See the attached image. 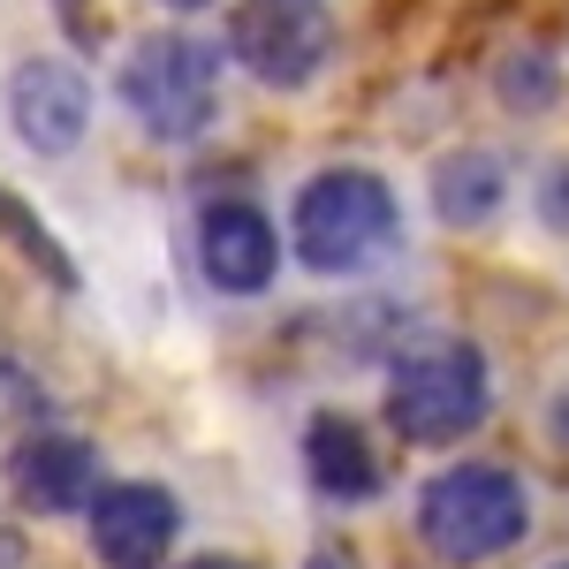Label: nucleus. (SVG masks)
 Instances as JSON below:
<instances>
[{
    "label": "nucleus",
    "instance_id": "f257e3e1",
    "mask_svg": "<svg viewBox=\"0 0 569 569\" xmlns=\"http://www.w3.org/2000/svg\"><path fill=\"white\" fill-rule=\"evenodd\" d=\"M395 243H402V206L388 176L372 168H319L289 206V251L305 273L350 281V273H372Z\"/></svg>",
    "mask_w": 569,
    "mask_h": 569
},
{
    "label": "nucleus",
    "instance_id": "f03ea898",
    "mask_svg": "<svg viewBox=\"0 0 569 569\" xmlns=\"http://www.w3.org/2000/svg\"><path fill=\"white\" fill-rule=\"evenodd\" d=\"M388 426L410 448H448V440L479 433L486 410H493V372H486V350L479 342H418L388 365Z\"/></svg>",
    "mask_w": 569,
    "mask_h": 569
},
{
    "label": "nucleus",
    "instance_id": "7ed1b4c3",
    "mask_svg": "<svg viewBox=\"0 0 569 569\" xmlns=\"http://www.w3.org/2000/svg\"><path fill=\"white\" fill-rule=\"evenodd\" d=\"M114 91L137 114V130L160 144H198L220 114V46L190 31H152L122 53Z\"/></svg>",
    "mask_w": 569,
    "mask_h": 569
},
{
    "label": "nucleus",
    "instance_id": "20e7f679",
    "mask_svg": "<svg viewBox=\"0 0 569 569\" xmlns=\"http://www.w3.org/2000/svg\"><path fill=\"white\" fill-rule=\"evenodd\" d=\"M531 531V493L509 463H448L418 493V539L440 562H493L525 547Z\"/></svg>",
    "mask_w": 569,
    "mask_h": 569
},
{
    "label": "nucleus",
    "instance_id": "39448f33",
    "mask_svg": "<svg viewBox=\"0 0 569 569\" xmlns=\"http://www.w3.org/2000/svg\"><path fill=\"white\" fill-rule=\"evenodd\" d=\"M228 46L266 91H305L335 53V16L327 0H243L228 23Z\"/></svg>",
    "mask_w": 569,
    "mask_h": 569
},
{
    "label": "nucleus",
    "instance_id": "423d86ee",
    "mask_svg": "<svg viewBox=\"0 0 569 569\" xmlns=\"http://www.w3.org/2000/svg\"><path fill=\"white\" fill-rule=\"evenodd\" d=\"M91 555L99 569H160L176 555L182 501L160 479H114L91 493Z\"/></svg>",
    "mask_w": 569,
    "mask_h": 569
},
{
    "label": "nucleus",
    "instance_id": "0eeeda50",
    "mask_svg": "<svg viewBox=\"0 0 569 569\" xmlns=\"http://www.w3.org/2000/svg\"><path fill=\"white\" fill-rule=\"evenodd\" d=\"M8 122L39 160H69L91 130V77L61 53H31L8 77Z\"/></svg>",
    "mask_w": 569,
    "mask_h": 569
},
{
    "label": "nucleus",
    "instance_id": "6e6552de",
    "mask_svg": "<svg viewBox=\"0 0 569 569\" xmlns=\"http://www.w3.org/2000/svg\"><path fill=\"white\" fill-rule=\"evenodd\" d=\"M198 266H206V281H213L220 297H266L273 273H281V236H273L266 206L213 198L198 213Z\"/></svg>",
    "mask_w": 569,
    "mask_h": 569
},
{
    "label": "nucleus",
    "instance_id": "1a4fd4ad",
    "mask_svg": "<svg viewBox=\"0 0 569 569\" xmlns=\"http://www.w3.org/2000/svg\"><path fill=\"white\" fill-rule=\"evenodd\" d=\"M8 486L39 517H77V509H91V493H99V448L84 433H31L8 456Z\"/></svg>",
    "mask_w": 569,
    "mask_h": 569
},
{
    "label": "nucleus",
    "instance_id": "9d476101",
    "mask_svg": "<svg viewBox=\"0 0 569 569\" xmlns=\"http://www.w3.org/2000/svg\"><path fill=\"white\" fill-rule=\"evenodd\" d=\"M305 471L327 501H372L380 493V456L350 410H319L305 426Z\"/></svg>",
    "mask_w": 569,
    "mask_h": 569
},
{
    "label": "nucleus",
    "instance_id": "9b49d317",
    "mask_svg": "<svg viewBox=\"0 0 569 569\" xmlns=\"http://www.w3.org/2000/svg\"><path fill=\"white\" fill-rule=\"evenodd\" d=\"M509 206V160L486 144H456L433 160V213L440 228H493Z\"/></svg>",
    "mask_w": 569,
    "mask_h": 569
},
{
    "label": "nucleus",
    "instance_id": "f8f14e48",
    "mask_svg": "<svg viewBox=\"0 0 569 569\" xmlns=\"http://www.w3.org/2000/svg\"><path fill=\"white\" fill-rule=\"evenodd\" d=\"M493 99H501L509 114H547V107L562 99V61H555L547 46H509V53L493 61Z\"/></svg>",
    "mask_w": 569,
    "mask_h": 569
},
{
    "label": "nucleus",
    "instance_id": "ddd939ff",
    "mask_svg": "<svg viewBox=\"0 0 569 569\" xmlns=\"http://www.w3.org/2000/svg\"><path fill=\"white\" fill-rule=\"evenodd\" d=\"M0 228L23 243V259H39L46 273L61 281V289H77V266H69V251H61V243L46 236V220H31V213H23V198H8V190H0Z\"/></svg>",
    "mask_w": 569,
    "mask_h": 569
},
{
    "label": "nucleus",
    "instance_id": "4468645a",
    "mask_svg": "<svg viewBox=\"0 0 569 569\" xmlns=\"http://www.w3.org/2000/svg\"><path fill=\"white\" fill-rule=\"evenodd\" d=\"M531 206H539V220H547L555 236H569V160H547V168H539Z\"/></svg>",
    "mask_w": 569,
    "mask_h": 569
},
{
    "label": "nucleus",
    "instance_id": "2eb2a0df",
    "mask_svg": "<svg viewBox=\"0 0 569 569\" xmlns=\"http://www.w3.org/2000/svg\"><path fill=\"white\" fill-rule=\"evenodd\" d=\"M547 440H555V448H569V380L547 395Z\"/></svg>",
    "mask_w": 569,
    "mask_h": 569
},
{
    "label": "nucleus",
    "instance_id": "dca6fc26",
    "mask_svg": "<svg viewBox=\"0 0 569 569\" xmlns=\"http://www.w3.org/2000/svg\"><path fill=\"white\" fill-rule=\"evenodd\" d=\"M0 569H23V539H16L8 525H0Z\"/></svg>",
    "mask_w": 569,
    "mask_h": 569
},
{
    "label": "nucleus",
    "instance_id": "f3484780",
    "mask_svg": "<svg viewBox=\"0 0 569 569\" xmlns=\"http://www.w3.org/2000/svg\"><path fill=\"white\" fill-rule=\"evenodd\" d=\"M311 569H357V562L342 555V547H319V555H311Z\"/></svg>",
    "mask_w": 569,
    "mask_h": 569
},
{
    "label": "nucleus",
    "instance_id": "a211bd4d",
    "mask_svg": "<svg viewBox=\"0 0 569 569\" xmlns=\"http://www.w3.org/2000/svg\"><path fill=\"white\" fill-rule=\"evenodd\" d=\"M182 569H251V562H236V555H198V562H182Z\"/></svg>",
    "mask_w": 569,
    "mask_h": 569
},
{
    "label": "nucleus",
    "instance_id": "6ab92c4d",
    "mask_svg": "<svg viewBox=\"0 0 569 569\" xmlns=\"http://www.w3.org/2000/svg\"><path fill=\"white\" fill-rule=\"evenodd\" d=\"M160 8H213V0H160Z\"/></svg>",
    "mask_w": 569,
    "mask_h": 569
},
{
    "label": "nucleus",
    "instance_id": "aec40b11",
    "mask_svg": "<svg viewBox=\"0 0 569 569\" xmlns=\"http://www.w3.org/2000/svg\"><path fill=\"white\" fill-rule=\"evenodd\" d=\"M555 569H569V562H555Z\"/></svg>",
    "mask_w": 569,
    "mask_h": 569
}]
</instances>
